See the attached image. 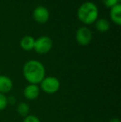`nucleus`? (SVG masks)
<instances>
[{"mask_svg": "<svg viewBox=\"0 0 121 122\" xmlns=\"http://www.w3.org/2000/svg\"><path fill=\"white\" fill-rule=\"evenodd\" d=\"M98 16V8L92 2H85L78 8L77 17L80 21L85 24L94 23L97 20Z\"/></svg>", "mask_w": 121, "mask_h": 122, "instance_id": "nucleus-2", "label": "nucleus"}, {"mask_svg": "<svg viewBox=\"0 0 121 122\" xmlns=\"http://www.w3.org/2000/svg\"><path fill=\"white\" fill-rule=\"evenodd\" d=\"M95 28L100 32H106L110 29V24L109 21L105 18H97V20L95 22Z\"/></svg>", "mask_w": 121, "mask_h": 122, "instance_id": "nucleus-11", "label": "nucleus"}, {"mask_svg": "<svg viewBox=\"0 0 121 122\" xmlns=\"http://www.w3.org/2000/svg\"><path fill=\"white\" fill-rule=\"evenodd\" d=\"M110 18L111 20L118 26L121 24V4L118 3V4L115 5L110 8Z\"/></svg>", "mask_w": 121, "mask_h": 122, "instance_id": "nucleus-9", "label": "nucleus"}, {"mask_svg": "<svg viewBox=\"0 0 121 122\" xmlns=\"http://www.w3.org/2000/svg\"><path fill=\"white\" fill-rule=\"evenodd\" d=\"M52 47V40L47 36H42L37 38L34 42L33 49L37 54H47Z\"/></svg>", "mask_w": 121, "mask_h": 122, "instance_id": "nucleus-4", "label": "nucleus"}, {"mask_svg": "<svg viewBox=\"0 0 121 122\" xmlns=\"http://www.w3.org/2000/svg\"><path fill=\"white\" fill-rule=\"evenodd\" d=\"M23 74L25 80L29 84L38 85L46 76V69L41 61L29 60L23 65Z\"/></svg>", "mask_w": 121, "mask_h": 122, "instance_id": "nucleus-1", "label": "nucleus"}, {"mask_svg": "<svg viewBox=\"0 0 121 122\" xmlns=\"http://www.w3.org/2000/svg\"><path fill=\"white\" fill-rule=\"evenodd\" d=\"M32 17L34 20L39 23H45L48 21L50 13L46 7L37 6L35 8L32 13Z\"/></svg>", "mask_w": 121, "mask_h": 122, "instance_id": "nucleus-6", "label": "nucleus"}, {"mask_svg": "<svg viewBox=\"0 0 121 122\" xmlns=\"http://www.w3.org/2000/svg\"><path fill=\"white\" fill-rule=\"evenodd\" d=\"M13 87V82L10 77L4 75H0V93L7 94Z\"/></svg>", "mask_w": 121, "mask_h": 122, "instance_id": "nucleus-8", "label": "nucleus"}, {"mask_svg": "<svg viewBox=\"0 0 121 122\" xmlns=\"http://www.w3.org/2000/svg\"><path fill=\"white\" fill-rule=\"evenodd\" d=\"M76 40L79 45L86 46L92 40V32L88 27H81L76 32Z\"/></svg>", "mask_w": 121, "mask_h": 122, "instance_id": "nucleus-5", "label": "nucleus"}, {"mask_svg": "<svg viewBox=\"0 0 121 122\" xmlns=\"http://www.w3.org/2000/svg\"><path fill=\"white\" fill-rule=\"evenodd\" d=\"M40 87L38 85H35V84H28L26 86L23 90V95L24 97L28 101H34L36 100L40 95Z\"/></svg>", "mask_w": 121, "mask_h": 122, "instance_id": "nucleus-7", "label": "nucleus"}, {"mask_svg": "<svg viewBox=\"0 0 121 122\" xmlns=\"http://www.w3.org/2000/svg\"><path fill=\"white\" fill-rule=\"evenodd\" d=\"M61 82L58 78L55 76H45L40 83V90L48 95L55 94L60 90Z\"/></svg>", "mask_w": 121, "mask_h": 122, "instance_id": "nucleus-3", "label": "nucleus"}, {"mask_svg": "<svg viewBox=\"0 0 121 122\" xmlns=\"http://www.w3.org/2000/svg\"><path fill=\"white\" fill-rule=\"evenodd\" d=\"M23 122H41L39 118L33 115H28L26 117H24Z\"/></svg>", "mask_w": 121, "mask_h": 122, "instance_id": "nucleus-15", "label": "nucleus"}, {"mask_svg": "<svg viewBox=\"0 0 121 122\" xmlns=\"http://www.w3.org/2000/svg\"><path fill=\"white\" fill-rule=\"evenodd\" d=\"M29 106L26 102H20L17 106V111L18 115L23 117H26L28 115H29Z\"/></svg>", "mask_w": 121, "mask_h": 122, "instance_id": "nucleus-12", "label": "nucleus"}, {"mask_svg": "<svg viewBox=\"0 0 121 122\" xmlns=\"http://www.w3.org/2000/svg\"><path fill=\"white\" fill-rule=\"evenodd\" d=\"M35 39L32 36H25L20 41V46L25 51H31L33 49Z\"/></svg>", "mask_w": 121, "mask_h": 122, "instance_id": "nucleus-10", "label": "nucleus"}, {"mask_svg": "<svg viewBox=\"0 0 121 122\" xmlns=\"http://www.w3.org/2000/svg\"><path fill=\"white\" fill-rule=\"evenodd\" d=\"M102 3H104L106 8H111L112 7H114L115 5L120 3V0H102Z\"/></svg>", "mask_w": 121, "mask_h": 122, "instance_id": "nucleus-14", "label": "nucleus"}, {"mask_svg": "<svg viewBox=\"0 0 121 122\" xmlns=\"http://www.w3.org/2000/svg\"></svg>", "mask_w": 121, "mask_h": 122, "instance_id": "nucleus-17", "label": "nucleus"}, {"mask_svg": "<svg viewBox=\"0 0 121 122\" xmlns=\"http://www.w3.org/2000/svg\"><path fill=\"white\" fill-rule=\"evenodd\" d=\"M109 122H121V121L119 118H112V119L110 120Z\"/></svg>", "mask_w": 121, "mask_h": 122, "instance_id": "nucleus-16", "label": "nucleus"}, {"mask_svg": "<svg viewBox=\"0 0 121 122\" xmlns=\"http://www.w3.org/2000/svg\"><path fill=\"white\" fill-rule=\"evenodd\" d=\"M8 105V99L4 94L0 93V111L6 109Z\"/></svg>", "mask_w": 121, "mask_h": 122, "instance_id": "nucleus-13", "label": "nucleus"}]
</instances>
